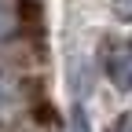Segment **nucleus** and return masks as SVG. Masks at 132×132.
<instances>
[{
	"label": "nucleus",
	"instance_id": "obj_2",
	"mask_svg": "<svg viewBox=\"0 0 132 132\" xmlns=\"http://www.w3.org/2000/svg\"><path fill=\"white\" fill-rule=\"evenodd\" d=\"M15 26H19V7H15V0H0V40H7Z\"/></svg>",
	"mask_w": 132,
	"mask_h": 132
},
{
	"label": "nucleus",
	"instance_id": "obj_1",
	"mask_svg": "<svg viewBox=\"0 0 132 132\" xmlns=\"http://www.w3.org/2000/svg\"><path fill=\"white\" fill-rule=\"evenodd\" d=\"M103 52H106L103 55L106 77L118 88H132V40H106Z\"/></svg>",
	"mask_w": 132,
	"mask_h": 132
},
{
	"label": "nucleus",
	"instance_id": "obj_3",
	"mask_svg": "<svg viewBox=\"0 0 132 132\" xmlns=\"http://www.w3.org/2000/svg\"><path fill=\"white\" fill-rule=\"evenodd\" d=\"M110 4H114V15L121 22H132V0H110Z\"/></svg>",
	"mask_w": 132,
	"mask_h": 132
}]
</instances>
